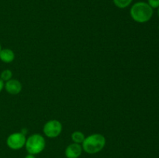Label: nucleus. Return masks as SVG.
Listing matches in <instances>:
<instances>
[{
	"label": "nucleus",
	"instance_id": "nucleus-1",
	"mask_svg": "<svg viewBox=\"0 0 159 158\" xmlns=\"http://www.w3.org/2000/svg\"><path fill=\"white\" fill-rule=\"evenodd\" d=\"M130 16L135 22L144 23L148 22L153 16V9L145 2H138L131 6Z\"/></svg>",
	"mask_w": 159,
	"mask_h": 158
},
{
	"label": "nucleus",
	"instance_id": "nucleus-2",
	"mask_svg": "<svg viewBox=\"0 0 159 158\" xmlns=\"http://www.w3.org/2000/svg\"><path fill=\"white\" fill-rule=\"evenodd\" d=\"M106 145V138L102 135L96 133L85 138L82 142V150L89 154L99 153Z\"/></svg>",
	"mask_w": 159,
	"mask_h": 158
},
{
	"label": "nucleus",
	"instance_id": "nucleus-3",
	"mask_svg": "<svg viewBox=\"0 0 159 158\" xmlns=\"http://www.w3.org/2000/svg\"><path fill=\"white\" fill-rule=\"evenodd\" d=\"M45 139L41 135L33 134L26 140L25 147L29 154L36 155L41 153L45 148Z\"/></svg>",
	"mask_w": 159,
	"mask_h": 158
},
{
	"label": "nucleus",
	"instance_id": "nucleus-4",
	"mask_svg": "<svg viewBox=\"0 0 159 158\" xmlns=\"http://www.w3.org/2000/svg\"><path fill=\"white\" fill-rule=\"evenodd\" d=\"M43 133L49 138H55L61 134L62 131V125L58 120L52 119L43 125Z\"/></svg>",
	"mask_w": 159,
	"mask_h": 158
},
{
	"label": "nucleus",
	"instance_id": "nucleus-5",
	"mask_svg": "<svg viewBox=\"0 0 159 158\" xmlns=\"http://www.w3.org/2000/svg\"><path fill=\"white\" fill-rule=\"evenodd\" d=\"M26 136L22 133H14L9 135L6 139V144L12 150H20L26 143Z\"/></svg>",
	"mask_w": 159,
	"mask_h": 158
},
{
	"label": "nucleus",
	"instance_id": "nucleus-6",
	"mask_svg": "<svg viewBox=\"0 0 159 158\" xmlns=\"http://www.w3.org/2000/svg\"><path fill=\"white\" fill-rule=\"evenodd\" d=\"M82 147L79 143H71L65 149V154L67 158H79L82 154Z\"/></svg>",
	"mask_w": 159,
	"mask_h": 158
},
{
	"label": "nucleus",
	"instance_id": "nucleus-7",
	"mask_svg": "<svg viewBox=\"0 0 159 158\" xmlns=\"http://www.w3.org/2000/svg\"><path fill=\"white\" fill-rule=\"evenodd\" d=\"M5 89L9 94H17L21 91L22 85L16 79H10L4 85Z\"/></svg>",
	"mask_w": 159,
	"mask_h": 158
},
{
	"label": "nucleus",
	"instance_id": "nucleus-8",
	"mask_svg": "<svg viewBox=\"0 0 159 158\" xmlns=\"http://www.w3.org/2000/svg\"><path fill=\"white\" fill-rule=\"evenodd\" d=\"M15 59V54L13 51L8 48L2 49L0 51V60L2 62L9 64L12 62Z\"/></svg>",
	"mask_w": 159,
	"mask_h": 158
},
{
	"label": "nucleus",
	"instance_id": "nucleus-9",
	"mask_svg": "<svg viewBox=\"0 0 159 158\" xmlns=\"http://www.w3.org/2000/svg\"><path fill=\"white\" fill-rule=\"evenodd\" d=\"M85 135L80 131H75L71 134V139L73 140V142L75 143H82V142L85 139Z\"/></svg>",
	"mask_w": 159,
	"mask_h": 158
},
{
	"label": "nucleus",
	"instance_id": "nucleus-10",
	"mask_svg": "<svg viewBox=\"0 0 159 158\" xmlns=\"http://www.w3.org/2000/svg\"><path fill=\"white\" fill-rule=\"evenodd\" d=\"M113 1L116 7L120 9H125L131 4L133 0H113Z\"/></svg>",
	"mask_w": 159,
	"mask_h": 158
},
{
	"label": "nucleus",
	"instance_id": "nucleus-11",
	"mask_svg": "<svg viewBox=\"0 0 159 158\" xmlns=\"http://www.w3.org/2000/svg\"><path fill=\"white\" fill-rule=\"evenodd\" d=\"M12 73L10 70L6 69L2 71L1 74H0V78L3 81H8L9 80L12 79Z\"/></svg>",
	"mask_w": 159,
	"mask_h": 158
},
{
	"label": "nucleus",
	"instance_id": "nucleus-12",
	"mask_svg": "<svg viewBox=\"0 0 159 158\" xmlns=\"http://www.w3.org/2000/svg\"><path fill=\"white\" fill-rule=\"evenodd\" d=\"M148 4L152 8V9H158L159 7V0H148Z\"/></svg>",
	"mask_w": 159,
	"mask_h": 158
},
{
	"label": "nucleus",
	"instance_id": "nucleus-13",
	"mask_svg": "<svg viewBox=\"0 0 159 158\" xmlns=\"http://www.w3.org/2000/svg\"><path fill=\"white\" fill-rule=\"evenodd\" d=\"M4 85H5L4 81L0 78V92H1L2 90L3 89V88H4Z\"/></svg>",
	"mask_w": 159,
	"mask_h": 158
},
{
	"label": "nucleus",
	"instance_id": "nucleus-14",
	"mask_svg": "<svg viewBox=\"0 0 159 158\" xmlns=\"http://www.w3.org/2000/svg\"><path fill=\"white\" fill-rule=\"evenodd\" d=\"M25 158H36V157H35V156H34V155L28 154V155H26V156H25Z\"/></svg>",
	"mask_w": 159,
	"mask_h": 158
},
{
	"label": "nucleus",
	"instance_id": "nucleus-15",
	"mask_svg": "<svg viewBox=\"0 0 159 158\" xmlns=\"http://www.w3.org/2000/svg\"><path fill=\"white\" fill-rule=\"evenodd\" d=\"M158 17H159V7L158 8Z\"/></svg>",
	"mask_w": 159,
	"mask_h": 158
},
{
	"label": "nucleus",
	"instance_id": "nucleus-16",
	"mask_svg": "<svg viewBox=\"0 0 159 158\" xmlns=\"http://www.w3.org/2000/svg\"><path fill=\"white\" fill-rule=\"evenodd\" d=\"M1 50H2V46H1V44H0V51H1Z\"/></svg>",
	"mask_w": 159,
	"mask_h": 158
},
{
	"label": "nucleus",
	"instance_id": "nucleus-17",
	"mask_svg": "<svg viewBox=\"0 0 159 158\" xmlns=\"http://www.w3.org/2000/svg\"><path fill=\"white\" fill-rule=\"evenodd\" d=\"M158 28H159V26H158Z\"/></svg>",
	"mask_w": 159,
	"mask_h": 158
}]
</instances>
